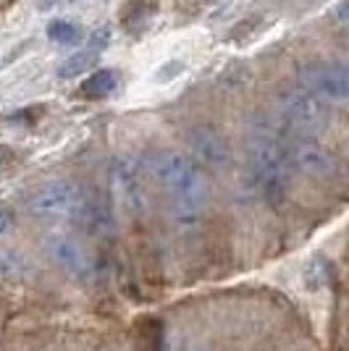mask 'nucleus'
<instances>
[{"instance_id": "1", "label": "nucleus", "mask_w": 349, "mask_h": 351, "mask_svg": "<svg viewBox=\"0 0 349 351\" xmlns=\"http://www.w3.org/2000/svg\"><path fill=\"white\" fill-rule=\"evenodd\" d=\"M150 173L171 194V215L181 228L200 223L207 205V178L197 162L181 152H160L150 162Z\"/></svg>"}, {"instance_id": "2", "label": "nucleus", "mask_w": 349, "mask_h": 351, "mask_svg": "<svg viewBox=\"0 0 349 351\" xmlns=\"http://www.w3.org/2000/svg\"><path fill=\"white\" fill-rule=\"evenodd\" d=\"M247 158L252 168V178L258 181L265 194L278 197L289 181V149L268 129H255L247 136Z\"/></svg>"}, {"instance_id": "3", "label": "nucleus", "mask_w": 349, "mask_h": 351, "mask_svg": "<svg viewBox=\"0 0 349 351\" xmlns=\"http://www.w3.org/2000/svg\"><path fill=\"white\" fill-rule=\"evenodd\" d=\"M85 191L79 184L74 181H66V178H58V181H50V184H43L40 189L30 197V207L32 215L45 220L53 218H74L79 215V210L85 205Z\"/></svg>"}, {"instance_id": "4", "label": "nucleus", "mask_w": 349, "mask_h": 351, "mask_svg": "<svg viewBox=\"0 0 349 351\" xmlns=\"http://www.w3.org/2000/svg\"><path fill=\"white\" fill-rule=\"evenodd\" d=\"M278 113L300 134H320L328 126L326 103L305 89H286L278 95Z\"/></svg>"}, {"instance_id": "5", "label": "nucleus", "mask_w": 349, "mask_h": 351, "mask_svg": "<svg viewBox=\"0 0 349 351\" xmlns=\"http://www.w3.org/2000/svg\"><path fill=\"white\" fill-rule=\"evenodd\" d=\"M305 92L331 105H344L349 97V73L344 63H310L300 71Z\"/></svg>"}, {"instance_id": "6", "label": "nucleus", "mask_w": 349, "mask_h": 351, "mask_svg": "<svg viewBox=\"0 0 349 351\" xmlns=\"http://www.w3.org/2000/svg\"><path fill=\"white\" fill-rule=\"evenodd\" d=\"M45 254L58 265L60 270H66L74 278H87L92 273V263H89L87 249L82 247L74 236L53 234L45 239Z\"/></svg>"}, {"instance_id": "7", "label": "nucleus", "mask_w": 349, "mask_h": 351, "mask_svg": "<svg viewBox=\"0 0 349 351\" xmlns=\"http://www.w3.org/2000/svg\"><path fill=\"white\" fill-rule=\"evenodd\" d=\"M289 165L294 171L315 176V178H328V176L339 173V160L334 152H328L326 147L315 145V142H307V139L289 147Z\"/></svg>"}, {"instance_id": "8", "label": "nucleus", "mask_w": 349, "mask_h": 351, "mask_svg": "<svg viewBox=\"0 0 349 351\" xmlns=\"http://www.w3.org/2000/svg\"><path fill=\"white\" fill-rule=\"evenodd\" d=\"M111 181H113V191H116L118 202L129 213H142L145 210V189H142V181H139L134 162L126 160V158L113 162Z\"/></svg>"}, {"instance_id": "9", "label": "nucleus", "mask_w": 349, "mask_h": 351, "mask_svg": "<svg viewBox=\"0 0 349 351\" xmlns=\"http://www.w3.org/2000/svg\"><path fill=\"white\" fill-rule=\"evenodd\" d=\"M190 149L194 152V158L210 168H223L232 162V149L229 142L221 136L218 132L200 126V129H192L190 132Z\"/></svg>"}, {"instance_id": "10", "label": "nucleus", "mask_w": 349, "mask_h": 351, "mask_svg": "<svg viewBox=\"0 0 349 351\" xmlns=\"http://www.w3.org/2000/svg\"><path fill=\"white\" fill-rule=\"evenodd\" d=\"M100 53H102V50H98L95 45H87L85 50L74 53V56H69V58L60 63V66H58V76H60V79H76L79 73L89 71V69L98 63Z\"/></svg>"}, {"instance_id": "11", "label": "nucleus", "mask_w": 349, "mask_h": 351, "mask_svg": "<svg viewBox=\"0 0 349 351\" xmlns=\"http://www.w3.org/2000/svg\"><path fill=\"white\" fill-rule=\"evenodd\" d=\"M116 87H118V76L113 71H108V69H102V71L92 73L87 82L82 84V95H85V97H92V100H100V97L113 95Z\"/></svg>"}, {"instance_id": "12", "label": "nucleus", "mask_w": 349, "mask_h": 351, "mask_svg": "<svg viewBox=\"0 0 349 351\" xmlns=\"http://www.w3.org/2000/svg\"><path fill=\"white\" fill-rule=\"evenodd\" d=\"M328 280H331V263L323 257H313L305 267V286L310 291H315V289H323Z\"/></svg>"}, {"instance_id": "13", "label": "nucleus", "mask_w": 349, "mask_h": 351, "mask_svg": "<svg viewBox=\"0 0 349 351\" xmlns=\"http://www.w3.org/2000/svg\"><path fill=\"white\" fill-rule=\"evenodd\" d=\"M47 37L58 45H74L79 37H82V32H79V27L71 24V21H66V19H56V21H50V24H47Z\"/></svg>"}, {"instance_id": "14", "label": "nucleus", "mask_w": 349, "mask_h": 351, "mask_svg": "<svg viewBox=\"0 0 349 351\" xmlns=\"http://www.w3.org/2000/svg\"><path fill=\"white\" fill-rule=\"evenodd\" d=\"M11 223H14L11 213H8L5 207H0V236H3L5 231H8V228H11Z\"/></svg>"}, {"instance_id": "15", "label": "nucleus", "mask_w": 349, "mask_h": 351, "mask_svg": "<svg viewBox=\"0 0 349 351\" xmlns=\"http://www.w3.org/2000/svg\"><path fill=\"white\" fill-rule=\"evenodd\" d=\"M69 3H79V0H69Z\"/></svg>"}, {"instance_id": "16", "label": "nucleus", "mask_w": 349, "mask_h": 351, "mask_svg": "<svg viewBox=\"0 0 349 351\" xmlns=\"http://www.w3.org/2000/svg\"><path fill=\"white\" fill-rule=\"evenodd\" d=\"M190 351H203V349H190Z\"/></svg>"}]
</instances>
